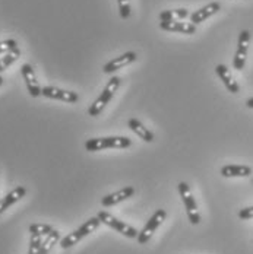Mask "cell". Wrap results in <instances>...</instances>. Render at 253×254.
I'll return each mask as SVG.
<instances>
[{
    "label": "cell",
    "mask_w": 253,
    "mask_h": 254,
    "mask_svg": "<svg viewBox=\"0 0 253 254\" xmlns=\"http://www.w3.org/2000/svg\"><path fill=\"white\" fill-rule=\"evenodd\" d=\"M132 145L130 139L125 136H108V137H94L85 142V149L88 152H98L104 149H125Z\"/></svg>",
    "instance_id": "cell-1"
},
{
    "label": "cell",
    "mask_w": 253,
    "mask_h": 254,
    "mask_svg": "<svg viewBox=\"0 0 253 254\" xmlns=\"http://www.w3.org/2000/svg\"><path fill=\"white\" fill-rule=\"evenodd\" d=\"M120 77L117 76H113L108 82H107V85H105V88H104V91L101 92V95L95 100V101L91 104V107L88 108V114L91 116V117H97V116H100L102 113V110L105 108V105L110 102V100L114 97V94L117 92V89H119V86H120Z\"/></svg>",
    "instance_id": "cell-2"
},
{
    "label": "cell",
    "mask_w": 253,
    "mask_h": 254,
    "mask_svg": "<svg viewBox=\"0 0 253 254\" xmlns=\"http://www.w3.org/2000/svg\"><path fill=\"white\" fill-rule=\"evenodd\" d=\"M100 224H101V221L98 219V216H95V218H91V219H88L85 224H82L81 227L78 229H75L74 232H71L69 235H66L65 238H62V241H60V247L62 249H69V247H74L75 244H78L82 238H85L86 235H89L91 232H94L95 229L100 227Z\"/></svg>",
    "instance_id": "cell-3"
},
{
    "label": "cell",
    "mask_w": 253,
    "mask_h": 254,
    "mask_svg": "<svg viewBox=\"0 0 253 254\" xmlns=\"http://www.w3.org/2000/svg\"><path fill=\"white\" fill-rule=\"evenodd\" d=\"M178 193L181 196V200L184 203V207H186V213H187V218L190 221L192 225H198L201 222V215L198 212V206H196V202H195V197L190 191V187L187 183L181 181L178 183Z\"/></svg>",
    "instance_id": "cell-4"
},
{
    "label": "cell",
    "mask_w": 253,
    "mask_h": 254,
    "mask_svg": "<svg viewBox=\"0 0 253 254\" xmlns=\"http://www.w3.org/2000/svg\"><path fill=\"white\" fill-rule=\"evenodd\" d=\"M97 216H98V219L101 221V224L110 227V228L117 231V232H120L122 235H125L127 238H136L138 234H139L133 227H130L126 222H122L120 219H117L116 216H113L111 213H108V212H105V210L98 212Z\"/></svg>",
    "instance_id": "cell-5"
},
{
    "label": "cell",
    "mask_w": 253,
    "mask_h": 254,
    "mask_svg": "<svg viewBox=\"0 0 253 254\" xmlns=\"http://www.w3.org/2000/svg\"><path fill=\"white\" fill-rule=\"evenodd\" d=\"M167 218V212L164 209H158L154 215L151 216V219L145 224V227L142 228V231L138 234L136 240L139 244H147L151 240L152 234L155 232V229L158 228Z\"/></svg>",
    "instance_id": "cell-6"
},
{
    "label": "cell",
    "mask_w": 253,
    "mask_h": 254,
    "mask_svg": "<svg viewBox=\"0 0 253 254\" xmlns=\"http://www.w3.org/2000/svg\"><path fill=\"white\" fill-rule=\"evenodd\" d=\"M249 43H251V32L248 29H243L239 35V43H237V50L233 59V67L236 70H243L246 57H248V50H249Z\"/></svg>",
    "instance_id": "cell-7"
},
{
    "label": "cell",
    "mask_w": 253,
    "mask_h": 254,
    "mask_svg": "<svg viewBox=\"0 0 253 254\" xmlns=\"http://www.w3.org/2000/svg\"><path fill=\"white\" fill-rule=\"evenodd\" d=\"M41 95L46 97V98H50V100L69 102V104L79 101V95L76 92L66 91V89H62V88H56V86H44V88H41Z\"/></svg>",
    "instance_id": "cell-8"
},
{
    "label": "cell",
    "mask_w": 253,
    "mask_h": 254,
    "mask_svg": "<svg viewBox=\"0 0 253 254\" xmlns=\"http://www.w3.org/2000/svg\"><path fill=\"white\" fill-rule=\"evenodd\" d=\"M136 60H138V54H136L135 51H127L125 54H122V56H119V57L110 60L107 64H104V66H102V72L107 73V75L114 73L116 70L126 67L129 64H132L133 62H136Z\"/></svg>",
    "instance_id": "cell-9"
},
{
    "label": "cell",
    "mask_w": 253,
    "mask_h": 254,
    "mask_svg": "<svg viewBox=\"0 0 253 254\" xmlns=\"http://www.w3.org/2000/svg\"><path fill=\"white\" fill-rule=\"evenodd\" d=\"M21 73H22V77H24V80H25L26 89H28L29 95L34 97V98L40 97V95H41V86H40V83H38V80H37L35 72H34V67H32L29 63H25V64H22V67H21Z\"/></svg>",
    "instance_id": "cell-10"
},
{
    "label": "cell",
    "mask_w": 253,
    "mask_h": 254,
    "mask_svg": "<svg viewBox=\"0 0 253 254\" xmlns=\"http://www.w3.org/2000/svg\"><path fill=\"white\" fill-rule=\"evenodd\" d=\"M220 9H221V4L218 1H212L209 4L203 6L201 9L195 10L193 13H190V24H193V25L201 24L203 21H206L208 18H211L212 15H215Z\"/></svg>",
    "instance_id": "cell-11"
},
{
    "label": "cell",
    "mask_w": 253,
    "mask_h": 254,
    "mask_svg": "<svg viewBox=\"0 0 253 254\" xmlns=\"http://www.w3.org/2000/svg\"><path fill=\"white\" fill-rule=\"evenodd\" d=\"M133 193H135V189L130 187V186H129V187H125V189H120V190L116 191V193H111V194H108V196H104L101 199V204L102 206H105V207H108V206H114V204L122 203V202L127 200L129 197H132Z\"/></svg>",
    "instance_id": "cell-12"
},
{
    "label": "cell",
    "mask_w": 253,
    "mask_h": 254,
    "mask_svg": "<svg viewBox=\"0 0 253 254\" xmlns=\"http://www.w3.org/2000/svg\"><path fill=\"white\" fill-rule=\"evenodd\" d=\"M160 28L163 31L169 32H180V34H187L192 35L196 32V25L190 22H180V21H170V22H160Z\"/></svg>",
    "instance_id": "cell-13"
},
{
    "label": "cell",
    "mask_w": 253,
    "mask_h": 254,
    "mask_svg": "<svg viewBox=\"0 0 253 254\" xmlns=\"http://www.w3.org/2000/svg\"><path fill=\"white\" fill-rule=\"evenodd\" d=\"M215 72H217L218 77L223 80V83L226 85V88H227L231 94H239V92H240L239 83L234 80V77L231 76V73H230V70H228L226 64H217Z\"/></svg>",
    "instance_id": "cell-14"
},
{
    "label": "cell",
    "mask_w": 253,
    "mask_h": 254,
    "mask_svg": "<svg viewBox=\"0 0 253 254\" xmlns=\"http://www.w3.org/2000/svg\"><path fill=\"white\" fill-rule=\"evenodd\" d=\"M26 194V189L19 186L16 189H13L10 193H7L3 199H0V213H3L7 207H10L12 204H15L16 202H19L24 196Z\"/></svg>",
    "instance_id": "cell-15"
},
{
    "label": "cell",
    "mask_w": 253,
    "mask_h": 254,
    "mask_svg": "<svg viewBox=\"0 0 253 254\" xmlns=\"http://www.w3.org/2000/svg\"><path fill=\"white\" fill-rule=\"evenodd\" d=\"M127 126H129V128H130L135 134H138L142 140H145V142H148V143L154 142V133H152L150 128H147V127L144 126L139 120L130 119V120L127 122Z\"/></svg>",
    "instance_id": "cell-16"
},
{
    "label": "cell",
    "mask_w": 253,
    "mask_h": 254,
    "mask_svg": "<svg viewBox=\"0 0 253 254\" xmlns=\"http://www.w3.org/2000/svg\"><path fill=\"white\" fill-rule=\"evenodd\" d=\"M252 174V168L248 165H226L221 168L223 177H249Z\"/></svg>",
    "instance_id": "cell-17"
},
{
    "label": "cell",
    "mask_w": 253,
    "mask_h": 254,
    "mask_svg": "<svg viewBox=\"0 0 253 254\" xmlns=\"http://www.w3.org/2000/svg\"><path fill=\"white\" fill-rule=\"evenodd\" d=\"M190 16V12L187 9H170V10H164L160 13V21L161 22H170V21H181L184 18Z\"/></svg>",
    "instance_id": "cell-18"
},
{
    "label": "cell",
    "mask_w": 253,
    "mask_h": 254,
    "mask_svg": "<svg viewBox=\"0 0 253 254\" xmlns=\"http://www.w3.org/2000/svg\"><path fill=\"white\" fill-rule=\"evenodd\" d=\"M60 240V232L57 229H53L50 234L46 235V238L43 240V244H41V249H40V253L38 254H49L51 252V249L54 247V244Z\"/></svg>",
    "instance_id": "cell-19"
},
{
    "label": "cell",
    "mask_w": 253,
    "mask_h": 254,
    "mask_svg": "<svg viewBox=\"0 0 253 254\" xmlns=\"http://www.w3.org/2000/svg\"><path fill=\"white\" fill-rule=\"evenodd\" d=\"M19 57H21V50H19L18 47L13 49V50L7 51V53L0 59V73H1L3 70H6L10 64H13Z\"/></svg>",
    "instance_id": "cell-20"
},
{
    "label": "cell",
    "mask_w": 253,
    "mask_h": 254,
    "mask_svg": "<svg viewBox=\"0 0 253 254\" xmlns=\"http://www.w3.org/2000/svg\"><path fill=\"white\" fill-rule=\"evenodd\" d=\"M51 231H53V227L47 225V224H32V225H29V232L31 234H37V235H41V237H46L47 234H50Z\"/></svg>",
    "instance_id": "cell-21"
},
{
    "label": "cell",
    "mask_w": 253,
    "mask_h": 254,
    "mask_svg": "<svg viewBox=\"0 0 253 254\" xmlns=\"http://www.w3.org/2000/svg\"><path fill=\"white\" fill-rule=\"evenodd\" d=\"M43 244V237L37 234H31V241H29V252L28 254H38Z\"/></svg>",
    "instance_id": "cell-22"
},
{
    "label": "cell",
    "mask_w": 253,
    "mask_h": 254,
    "mask_svg": "<svg viewBox=\"0 0 253 254\" xmlns=\"http://www.w3.org/2000/svg\"><path fill=\"white\" fill-rule=\"evenodd\" d=\"M119 1V10H120V16L123 19H127L130 16V1L129 0H117Z\"/></svg>",
    "instance_id": "cell-23"
},
{
    "label": "cell",
    "mask_w": 253,
    "mask_h": 254,
    "mask_svg": "<svg viewBox=\"0 0 253 254\" xmlns=\"http://www.w3.org/2000/svg\"><path fill=\"white\" fill-rule=\"evenodd\" d=\"M16 47H18V44H16L15 40H4V41H0V54H1V53H7V51L13 50V49H16Z\"/></svg>",
    "instance_id": "cell-24"
},
{
    "label": "cell",
    "mask_w": 253,
    "mask_h": 254,
    "mask_svg": "<svg viewBox=\"0 0 253 254\" xmlns=\"http://www.w3.org/2000/svg\"><path fill=\"white\" fill-rule=\"evenodd\" d=\"M239 218L243 219V221H248V219H252L253 218V206L251 207H245L239 212Z\"/></svg>",
    "instance_id": "cell-25"
},
{
    "label": "cell",
    "mask_w": 253,
    "mask_h": 254,
    "mask_svg": "<svg viewBox=\"0 0 253 254\" xmlns=\"http://www.w3.org/2000/svg\"><path fill=\"white\" fill-rule=\"evenodd\" d=\"M246 105H248V108H253V98H249L246 101Z\"/></svg>",
    "instance_id": "cell-26"
},
{
    "label": "cell",
    "mask_w": 253,
    "mask_h": 254,
    "mask_svg": "<svg viewBox=\"0 0 253 254\" xmlns=\"http://www.w3.org/2000/svg\"><path fill=\"white\" fill-rule=\"evenodd\" d=\"M1 83H3V77L0 76V86H1Z\"/></svg>",
    "instance_id": "cell-27"
}]
</instances>
